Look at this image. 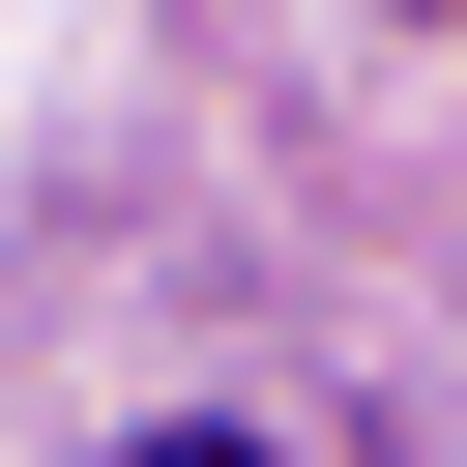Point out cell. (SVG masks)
<instances>
[{
	"mask_svg": "<svg viewBox=\"0 0 467 467\" xmlns=\"http://www.w3.org/2000/svg\"><path fill=\"white\" fill-rule=\"evenodd\" d=\"M117 467H263V438H117Z\"/></svg>",
	"mask_w": 467,
	"mask_h": 467,
	"instance_id": "cell-1",
	"label": "cell"
}]
</instances>
